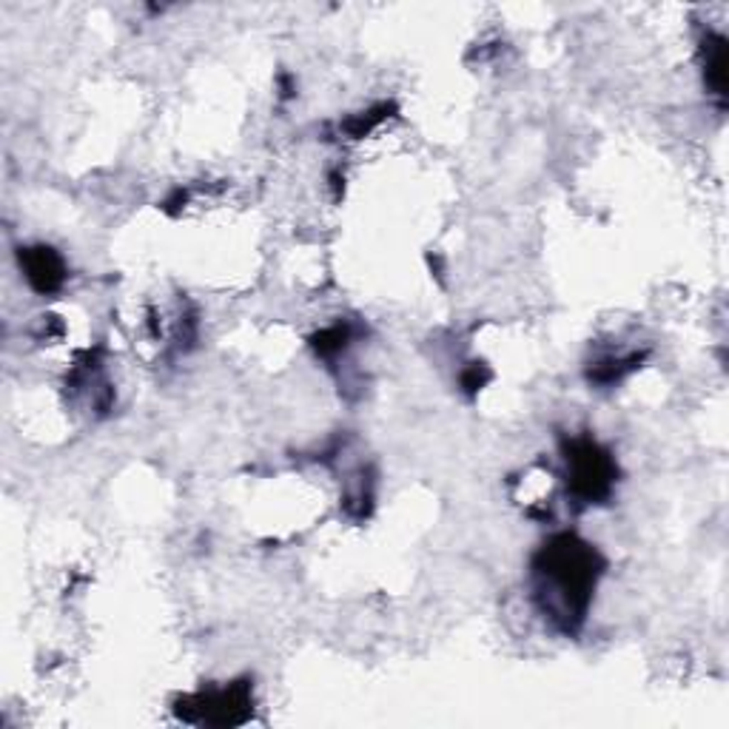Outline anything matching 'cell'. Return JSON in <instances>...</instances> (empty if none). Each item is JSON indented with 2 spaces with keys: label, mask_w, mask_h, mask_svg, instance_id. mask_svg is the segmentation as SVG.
I'll return each instance as SVG.
<instances>
[{
  "label": "cell",
  "mask_w": 729,
  "mask_h": 729,
  "mask_svg": "<svg viewBox=\"0 0 729 729\" xmlns=\"http://www.w3.org/2000/svg\"><path fill=\"white\" fill-rule=\"evenodd\" d=\"M21 268L27 274L29 285L38 291V294H52L66 280V265H63V257L49 246H32L21 248Z\"/></svg>",
  "instance_id": "4"
},
{
  "label": "cell",
  "mask_w": 729,
  "mask_h": 729,
  "mask_svg": "<svg viewBox=\"0 0 729 729\" xmlns=\"http://www.w3.org/2000/svg\"><path fill=\"white\" fill-rule=\"evenodd\" d=\"M251 684L237 681L222 689L200 692V696L183 698L180 718L191 723H215V727H235L251 716Z\"/></svg>",
  "instance_id": "3"
},
{
  "label": "cell",
  "mask_w": 729,
  "mask_h": 729,
  "mask_svg": "<svg viewBox=\"0 0 729 729\" xmlns=\"http://www.w3.org/2000/svg\"><path fill=\"white\" fill-rule=\"evenodd\" d=\"M564 462H567V490L582 504L607 502L616 488L618 468L616 459L593 439H570L564 442Z\"/></svg>",
  "instance_id": "2"
},
{
  "label": "cell",
  "mask_w": 729,
  "mask_h": 729,
  "mask_svg": "<svg viewBox=\"0 0 729 729\" xmlns=\"http://www.w3.org/2000/svg\"><path fill=\"white\" fill-rule=\"evenodd\" d=\"M488 379H490L488 371H485L479 362H473V365H470V368L462 374V388L468 390V394H476V390H482V385Z\"/></svg>",
  "instance_id": "8"
},
{
  "label": "cell",
  "mask_w": 729,
  "mask_h": 729,
  "mask_svg": "<svg viewBox=\"0 0 729 729\" xmlns=\"http://www.w3.org/2000/svg\"><path fill=\"white\" fill-rule=\"evenodd\" d=\"M701 58L704 81H707L709 92L723 103V97H727V38L723 34H707L701 43Z\"/></svg>",
  "instance_id": "5"
},
{
  "label": "cell",
  "mask_w": 729,
  "mask_h": 729,
  "mask_svg": "<svg viewBox=\"0 0 729 729\" xmlns=\"http://www.w3.org/2000/svg\"><path fill=\"white\" fill-rule=\"evenodd\" d=\"M533 598L544 618L567 636L579 633L604 573V559L575 533L553 535L533 555Z\"/></svg>",
  "instance_id": "1"
},
{
  "label": "cell",
  "mask_w": 729,
  "mask_h": 729,
  "mask_svg": "<svg viewBox=\"0 0 729 729\" xmlns=\"http://www.w3.org/2000/svg\"><path fill=\"white\" fill-rule=\"evenodd\" d=\"M348 340H351L348 325L336 322V325H331V329H325L322 334L314 336V348L320 356H334L340 354V351L348 348Z\"/></svg>",
  "instance_id": "6"
},
{
  "label": "cell",
  "mask_w": 729,
  "mask_h": 729,
  "mask_svg": "<svg viewBox=\"0 0 729 729\" xmlns=\"http://www.w3.org/2000/svg\"><path fill=\"white\" fill-rule=\"evenodd\" d=\"M388 112H390L388 103H382V106L371 108L368 114H360V117H354V121H351L345 128H348L351 137H365V134H368L371 128L379 126V123L385 121V117H388Z\"/></svg>",
  "instance_id": "7"
}]
</instances>
